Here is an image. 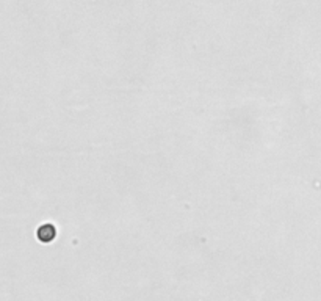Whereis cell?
<instances>
[{"label":"cell","mask_w":321,"mask_h":301,"mask_svg":"<svg viewBox=\"0 0 321 301\" xmlns=\"http://www.w3.org/2000/svg\"><path fill=\"white\" fill-rule=\"evenodd\" d=\"M55 235H57V229H55L53 225L50 223H46V225H41L38 227V231H36V237H38V240L39 242H52L55 239Z\"/></svg>","instance_id":"obj_1"}]
</instances>
